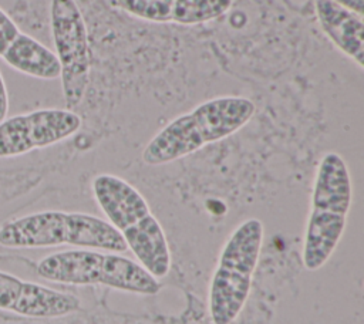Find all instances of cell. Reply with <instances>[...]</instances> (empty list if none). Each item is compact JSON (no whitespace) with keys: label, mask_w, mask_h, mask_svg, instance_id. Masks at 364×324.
Masks as SVG:
<instances>
[{"label":"cell","mask_w":364,"mask_h":324,"mask_svg":"<svg viewBox=\"0 0 364 324\" xmlns=\"http://www.w3.org/2000/svg\"><path fill=\"white\" fill-rule=\"evenodd\" d=\"M80 298L0 271V310L30 318H57L80 310Z\"/></svg>","instance_id":"cell-9"},{"label":"cell","mask_w":364,"mask_h":324,"mask_svg":"<svg viewBox=\"0 0 364 324\" xmlns=\"http://www.w3.org/2000/svg\"><path fill=\"white\" fill-rule=\"evenodd\" d=\"M50 26L60 63L64 101L71 109L82 101L91 71L88 31L75 0H51Z\"/></svg>","instance_id":"cell-7"},{"label":"cell","mask_w":364,"mask_h":324,"mask_svg":"<svg viewBox=\"0 0 364 324\" xmlns=\"http://www.w3.org/2000/svg\"><path fill=\"white\" fill-rule=\"evenodd\" d=\"M316 16L326 37L360 68L364 65L363 17L333 0H316Z\"/></svg>","instance_id":"cell-12"},{"label":"cell","mask_w":364,"mask_h":324,"mask_svg":"<svg viewBox=\"0 0 364 324\" xmlns=\"http://www.w3.org/2000/svg\"><path fill=\"white\" fill-rule=\"evenodd\" d=\"M129 16L152 23L202 24L223 16L232 0H109Z\"/></svg>","instance_id":"cell-11"},{"label":"cell","mask_w":364,"mask_h":324,"mask_svg":"<svg viewBox=\"0 0 364 324\" xmlns=\"http://www.w3.org/2000/svg\"><path fill=\"white\" fill-rule=\"evenodd\" d=\"M9 112V95H7V88L3 81V77L0 74V122L6 119V115Z\"/></svg>","instance_id":"cell-13"},{"label":"cell","mask_w":364,"mask_h":324,"mask_svg":"<svg viewBox=\"0 0 364 324\" xmlns=\"http://www.w3.org/2000/svg\"><path fill=\"white\" fill-rule=\"evenodd\" d=\"M40 277L71 286L101 284L109 288L152 296L161 283L138 261L118 253L74 249L50 254L37 264Z\"/></svg>","instance_id":"cell-5"},{"label":"cell","mask_w":364,"mask_h":324,"mask_svg":"<svg viewBox=\"0 0 364 324\" xmlns=\"http://www.w3.org/2000/svg\"><path fill=\"white\" fill-rule=\"evenodd\" d=\"M91 186L100 209L138 263L155 279H164L172 264L171 249L145 198L125 179L109 173L97 175Z\"/></svg>","instance_id":"cell-1"},{"label":"cell","mask_w":364,"mask_h":324,"mask_svg":"<svg viewBox=\"0 0 364 324\" xmlns=\"http://www.w3.org/2000/svg\"><path fill=\"white\" fill-rule=\"evenodd\" d=\"M81 128V118L71 109H37L0 122V158L27 153L64 141Z\"/></svg>","instance_id":"cell-8"},{"label":"cell","mask_w":364,"mask_h":324,"mask_svg":"<svg viewBox=\"0 0 364 324\" xmlns=\"http://www.w3.org/2000/svg\"><path fill=\"white\" fill-rule=\"evenodd\" d=\"M0 58L11 68L40 80L60 77L57 55L36 38L23 33L0 9Z\"/></svg>","instance_id":"cell-10"},{"label":"cell","mask_w":364,"mask_h":324,"mask_svg":"<svg viewBox=\"0 0 364 324\" xmlns=\"http://www.w3.org/2000/svg\"><path fill=\"white\" fill-rule=\"evenodd\" d=\"M255 111L253 101L245 97L226 95L208 99L156 132L144 148L142 161L158 166L185 158L243 128Z\"/></svg>","instance_id":"cell-2"},{"label":"cell","mask_w":364,"mask_h":324,"mask_svg":"<svg viewBox=\"0 0 364 324\" xmlns=\"http://www.w3.org/2000/svg\"><path fill=\"white\" fill-rule=\"evenodd\" d=\"M333 1L350 9L351 11H354L361 17L364 14V0H333Z\"/></svg>","instance_id":"cell-14"},{"label":"cell","mask_w":364,"mask_h":324,"mask_svg":"<svg viewBox=\"0 0 364 324\" xmlns=\"http://www.w3.org/2000/svg\"><path fill=\"white\" fill-rule=\"evenodd\" d=\"M353 200L346 161L337 152L323 155L314 176L311 210L307 219L301 259L309 271L321 269L343 237Z\"/></svg>","instance_id":"cell-3"},{"label":"cell","mask_w":364,"mask_h":324,"mask_svg":"<svg viewBox=\"0 0 364 324\" xmlns=\"http://www.w3.org/2000/svg\"><path fill=\"white\" fill-rule=\"evenodd\" d=\"M0 244L11 249L80 246L124 253L125 240L104 219L80 212L44 210L27 215L0 227Z\"/></svg>","instance_id":"cell-4"},{"label":"cell","mask_w":364,"mask_h":324,"mask_svg":"<svg viewBox=\"0 0 364 324\" xmlns=\"http://www.w3.org/2000/svg\"><path fill=\"white\" fill-rule=\"evenodd\" d=\"M264 236L259 219L242 222L225 242L209 284V314L213 324H232L252 288Z\"/></svg>","instance_id":"cell-6"}]
</instances>
